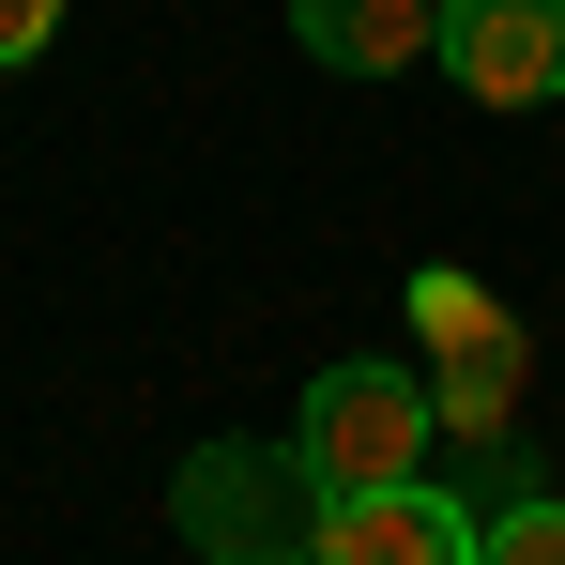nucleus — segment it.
I'll return each instance as SVG.
<instances>
[{
  "mask_svg": "<svg viewBox=\"0 0 565 565\" xmlns=\"http://www.w3.org/2000/svg\"><path fill=\"white\" fill-rule=\"evenodd\" d=\"M428 444H444L428 367H321L306 413H290V473H306L321 504H352V489H413Z\"/></svg>",
  "mask_w": 565,
  "mask_h": 565,
  "instance_id": "nucleus-1",
  "label": "nucleus"
},
{
  "mask_svg": "<svg viewBox=\"0 0 565 565\" xmlns=\"http://www.w3.org/2000/svg\"><path fill=\"white\" fill-rule=\"evenodd\" d=\"M290 504L321 520V489L290 473V444H199V459H184V535H199V565H290V551H306Z\"/></svg>",
  "mask_w": 565,
  "mask_h": 565,
  "instance_id": "nucleus-2",
  "label": "nucleus"
},
{
  "mask_svg": "<svg viewBox=\"0 0 565 565\" xmlns=\"http://www.w3.org/2000/svg\"><path fill=\"white\" fill-rule=\"evenodd\" d=\"M473 107H551L565 93V0H444V46H428Z\"/></svg>",
  "mask_w": 565,
  "mask_h": 565,
  "instance_id": "nucleus-3",
  "label": "nucleus"
},
{
  "mask_svg": "<svg viewBox=\"0 0 565 565\" xmlns=\"http://www.w3.org/2000/svg\"><path fill=\"white\" fill-rule=\"evenodd\" d=\"M306 565H473V489H352L306 520Z\"/></svg>",
  "mask_w": 565,
  "mask_h": 565,
  "instance_id": "nucleus-4",
  "label": "nucleus"
},
{
  "mask_svg": "<svg viewBox=\"0 0 565 565\" xmlns=\"http://www.w3.org/2000/svg\"><path fill=\"white\" fill-rule=\"evenodd\" d=\"M290 31L337 62V77H397L444 46V0H290Z\"/></svg>",
  "mask_w": 565,
  "mask_h": 565,
  "instance_id": "nucleus-5",
  "label": "nucleus"
},
{
  "mask_svg": "<svg viewBox=\"0 0 565 565\" xmlns=\"http://www.w3.org/2000/svg\"><path fill=\"white\" fill-rule=\"evenodd\" d=\"M473 565H565V489H504V504H473Z\"/></svg>",
  "mask_w": 565,
  "mask_h": 565,
  "instance_id": "nucleus-6",
  "label": "nucleus"
},
{
  "mask_svg": "<svg viewBox=\"0 0 565 565\" xmlns=\"http://www.w3.org/2000/svg\"><path fill=\"white\" fill-rule=\"evenodd\" d=\"M46 31H62V0H0V77H15V62H46Z\"/></svg>",
  "mask_w": 565,
  "mask_h": 565,
  "instance_id": "nucleus-7",
  "label": "nucleus"
}]
</instances>
